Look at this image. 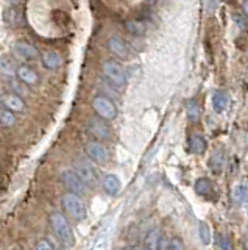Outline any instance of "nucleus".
<instances>
[{"label": "nucleus", "mask_w": 248, "mask_h": 250, "mask_svg": "<svg viewBox=\"0 0 248 250\" xmlns=\"http://www.w3.org/2000/svg\"><path fill=\"white\" fill-rule=\"evenodd\" d=\"M3 19L8 23H11V25H19V23L24 21V18H22V13L19 10H14V8H8V10H5Z\"/></svg>", "instance_id": "aec40b11"}, {"label": "nucleus", "mask_w": 248, "mask_h": 250, "mask_svg": "<svg viewBox=\"0 0 248 250\" xmlns=\"http://www.w3.org/2000/svg\"><path fill=\"white\" fill-rule=\"evenodd\" d=\"M198 234H200L201 242H203L205 246L211 244L212 234H211V227H209V224H206V222H200V225H198Z\"/></svg>", "instance_id": "5701e85b"}, {"label": "nucleus", "mask_w": 248, "mask_h": 250, "mask_svg": "<svg viewBox=\"0 0 248 250\" xmlns=\"http://www.w3.org/2000/svg\"><path fill=\"white\" fill-rule=\"evenodd\" d=\"M170 247H172V250H184V244L178 238H173L170 241Z\"/></svg>", "instance_id": "c85d7f7f"}, {"label": "nucleus", "mask_w": 248, "mask_h": 250, "mask_svg": "<svg viewBox=\"0 0 248 250\" xmlns=\"http://www.w3.org/2000/svg\"><path fill=\"white\" fill-rule=\"evenodd\" d=\"M223 155L220 152H215L212 156H211V160H209V167H211V170L214 172V174H220L222 169H223Z\"/></svg>", "instance_id": "4be33fe9"}, {"label": "nucleus", "mask_w": 248, "mask_h": 250, "mask_svg": "<svg viewBox=\"0 0 248 250\" xmlns=\"http://www.w3.org/2000/svg\"><path fill=\"white\" fill-rule=\"evenodd\" d=\"M8 84H10V89L14 94H19V96H24V94H25V89L22 88V82L20 80H14V78H10Z\"/></svg>", "instance_id": "bb28decb"}, {"label": "nucleus", "mask_w": 248, "mask_h": 250, "mask_svg": "<svg viewBox=\"0 0 248 250\" xmlns=\"http://www.w3.org/2000/svg\"><path fill=\"white\" fill-rule=\"evenodd\" d=\"M16 70H18L16 66H14V62L8 57H5V55L0 57V74L13 77V75H16Z\"/></svg>", "instance_id": "6ab92c4d"}, {"label": "nucleus", "mask_w": 248, "mask_h": 250, "mask_svg": "<svg viewBox=\"0 0 248 250\" xmlns=\"http://www.w3.org/2000/svg\"><path fill=\"white\" fill-rule=\"evenodd\" d=\"M92 108L97 113L98 117H102L105 121H113L115 116H117V109L113 102L105 97V96H97L92 100Z\"/></svg>", "instance_id": "20e7f679"}, {"label": "nucleus", "mask_w": 248, "mask_h": 250, "mask_svg": "<svg viewBox=\"0 0 248 250\" xmlns=\"http://www.w3.org/2000/svg\"><path fill=\"white\" fill-rule=\"evenodd\" d=\"M242 8H244V13L248 16V0H244V3H242Z\"/></svg>", "instance_id": "473e14b6"}, {"label": "nucleus", "mask_w": 248, "mask_h": 250, "mask_svg": "<svg viewBox=\"0 0 248 250\" xmlns=\"http://www.w3.org/2000/svg\"><path fill=\"white\" fill-rule=\"evenodd\" d=\"M125 250H142V249H139V247H127Z\"/></svg>", "instance_id": "f704fd0d"}, {"label": "nucleus", "mask_w": 248, "mask_h": 250, "mask_svg": "<svg viewBox=\"0 0 248 250\" xmlns=\"http://www.w3.org/2000/svg\"><path fill=\"white\" fill-rule=\"evenodd\" d=\"M61 182L63 185L67 188L69 191L76 194V195H81L86 192V183L76 175L75 170H63L61 172Z\"/></svg>", "instance_id": "423d86ee"}, {"label": "nucleus", "mask_w": 248, "mask_h": 250, "mask_svg": "<svg viewBox=\"0 0 248 250\" xmlns=\"http://www.w3.org/2000/svg\"><path fill=\"white\" fill-rule=\"evenodd\" d=\"M217 3H219V0H208V8L211 11H214L217 8Z\"/></svg>", "instance_id": "2f4dec72"}, {"label": "nucleus", "mask_w": 248, "mask_h": 250, "mask_svg": "<svg viewBox=\"0 0 248 250\" xmlns=\"http://www.w3.org/2000/svg\"><path fill=\"white\" fill-rule=\"evenodd\" d=\"M244 249H245V250H248V236L244 239Z\"/></svg>", "instance_id": "72a5a7b5"}, {"label": "nucleus", "mask_w": 248, "mask_h": 250, "mask_svg": "<svg viewBox=\"0 0 248 250\" xmlns=\"http://www.w3.org/2000/svg\"><path fill=\"white\" fill-rule=\"evenodd\" d=\"M16 74L19 77V80L22 83H25L27 86H35V84H38V82H39V77H38V74L28 66H19L18 70H16Z\"/></svg>", "instance_id": "f8f14e48"}, {"label": "nucleus", "mask_w": 248, "mask_h": 250, "mask_svg": "<svg viewBox=\"0 0 248 250\" xmlns=\"http://www.w3.org/2000/svg\"><path fill=\"white\" fill-rule=\"evenodd\" d=\"M161 230L153 229L149 231V234L145 236V250H159V242H161Z\"/></svg>", "instance_id": "2eb2a0df"}, {"label": "nucleus", "mask_w": 248, "mask_h": 250, "mask_svg": "<svg viewBox=\"0 0 248 250\" xmlns=\"http://www.w3.org/2000/svg\"><path fill=\"white\" fill-rule=\"evenodd\" d=\"M108 49L117 58H128L130 47L120 36H111L108 39Z\"/></svg>", "instance_id": "9d476101"}, {"label": "nucleus", "mask_w": 248, "mask_h": 250, "mask_svg": "<svg viewBox=\"0 0 248 250\" xmlns=\"http://www.w3.org/2000/svg\"><path fill=\"white\" fill-rule=\"evenodd\" d=\"M231 197H232V200H234L236 203L248 202V189H247V186H244V185L236 186L234 189H232Z\"/></svg>", "instance_id": "412c9836"}, {"label": "nucleus", "mask_w": 248, "mask_h": 250, "mask_svg": "<svg viewBox=\"0 0 248 250\" xmlns=\"http://www.w3.org/2000/svg\"><path fill=\"white\" fill-rule=\"evenodd\" d=\"M125 28L130 35H133V36H142L145 35V31H147V25H145V22L142 21H137V19H131L125 23Z\"/></svg>", "instance_id": "dca6fc26"}, {"label": "nucleus", "mask_w": 248, "mask_h": 250, "mask_svg": "<svg viewBox=\"0 0 248 250\" xmlns=\"http://www.w3.org/2000/svg\"><path fill=\"white\" fill-rule=\"evenodd\" d=\"M2 109H3V100L0 99V111H2Z\"/></svg>", "instance_id": "c9c22d12"}, {"label": "nucleus", "mask_w": 248, "mask_h": 250, "mask_svg": "<svg viewBox=\"0 0 248 250\" xmlns=\"http://www.w3.org/2000/svg\"><path fill=\"white\" fill-rule=\"evenodd\" d=\"M189 148L192 153H203L206 150V141L200 135H192L189 138Z\"/></svg>", "instance_id": "a211bd4d"}, {"label": "nucleus", "mask_w": 248, "mask_h": 250, "mask_svg": "<svg viewBox=\"0 0 248 250\" xmlns=\"http://www.w3.org/2000/svg\"><path fill=\"white\" fill-rule=\"evenodd\" d=\"M105 119H97V117H94V119H91L89 124H88V128L91 131V135H94L97 139H110L111 138V130L110 127H108V124L103 122Z\"/></svg>", "instance_id": "1a4fd4ad"}, {"label": "nucleus", "mask_w": 248, "mask_h": 250, "mask_svg": "<svg viewBox=\"0 0 248 250\" xmlns=\"http://www.w3.org/2000/svg\"><path fill=\"white\" fill-rule=\"evenodd\" d=\"M0 124H2L3 127H13V125L16 124V116H14V113L10 111V109H2V111H0Z\"/></svg>", "instance_id": "a878e982"}, {"label": "nucleus", "mask_w": 248, "mask_h": 250, "mask_svg": "<svg viewBox=\"0 0 248 250\" xmlns=\"http://www.w3.org/2000/svg\"><path fill=\"white\" fill-rule=\"evenodd\" d=\"M50 221H52L53 231L57 233L58 239L66 246V249H72L75 246V236H74L72 229L69 227L66 221V217L59 213H53L50 216Z\"/></svg>", "instance_id": "f257e3e1"}, {"label": "nucleus", "mask_w": 248, "mask_h": 250, "mask_svg": "<svg viewBox=\"0 0 248 250\" xmlns=\"http://www.w3.org/2000/svg\"><path fill=\"white\" fill-rule=\"evenodd\" d=\"M84 150H86V155L92 161H95L98 164H105L108 161V158H110L106 147L103 144H100V143H95V141H91V143H88Z\"/></svg>", "instance_id": "0eeeda50"}, {"label": "nucleus", "mask_w": 248, "mask_h": 250, "mask_svg": "<svg viewBox=\"0 0 248 250\" xmlns=\"http://www.w3.org/2000/svg\"><path fill=\"white\" fill-rule=\"evenodd\" d=\"M200 114H201V109H200L198 102L191 100L189 105H188V117H189V121L191 122H197L200 119Z\"/></svg>", "instance_id": "393cba45"}, {"label": "nucleus", "mask_w": 248, "mask_h": 250, "mask_svg": "<svg viewBox=\"0 0 248 250\" xmlns=\"http://www.w3.org/2000/svg\"><path fill=\"white\" fill-rule=\"evenodd\" d=\"M36 250H53V247L49 244L47 241H39L36 246Z\"/></svg>", "instance_id": "7c9ffc66"}, {"label": "nucleus", "mask_w": 248, "mask_h": 250, "mask_svg": "<svg viewBox=\"0 0 248 250\" xmlns=\"http://www.w3.org/2000/svg\"><path fill=\"white\" fill-rule=\"evenodd\" d=\"M212 191V183L208 178H198L195 182V192L200 195H208Z\"/></svg>", "instance_id": "b1692460"}, {"label": "nucleus", "mask_w": 248, "mask_h": 250, "mask_svg": "<svg viewBox=\"0 0 248 250\" xmlns=\"http://www.w3.org/2000/svg\"><path fill=\"white\" fill-rule=\"evenodd\" d=\"M63 207L74 219H76V221H83V219L86 217V214H88L86 207H84V202L80 199V195H76L74 192H69V194L64 195V197H63Z\"/></svg>", "instance_id": "7ed1b4c3"}, {"label": "nucleus", "mask_w": 248, "mask_h": 250, "mask_svg": "<svg viewBox=\"0 0 248 250\" xmlns=\"http://www.w3.org/2000/svg\"><path fill=\"white\" fill-rule=\"evenodd\" d=\"M103 188H105V191L106 194H110V195H117L120 192V188H122V183H120V180L117 175H106L105 180H103Z\"/></svg>", "instance_id": "4468645a"}, {"label": "nucleus", "mask_w": 248, "mask_h": 250, "mask_svg": "<svg viewBox=\"0 0 248 250\" xmlns=\"http://www.w3.org/2000/svg\"><path fill=\"white\" fill-rule=\"evenodd\" d=\"M61 62H63V58H61V55L57 50H47L42 55V64L49 70L58 69L61 66Z\"/></svg>", "instance_id": "ddd939ff"}, {"label": "nucleus", "mask_w": 248, "mask_h": 250, "mask_svg": "<svg viewBox=\"0 0 248 250\" xmlns=\"http://www.w3.org/2000/svg\"><path fill=\"white\" fill-rule=\"evenodd\" d=\"M103 74L105 77L108 78V82H110L113 86L115 88H123V86L127 84V72L125 69L122 67L120 62L117 61H105L103 62Z\"/></svg>", "instance_id": "f03ea898"}, {"label": "nucleus", "mask_w": 248, "mask_h": 250, "mask_svg": "<svg viewBox=\"0 0 248 250\" xmlns=\"http://www.w3.org/2000/svg\"><path fill=\"white\" fill-rule=\"evenodd\" d=\"M14 53H16L18 58L24 61H33L39 57V52H38L36 47L27 41H18L14 44Z\"/></svg>", "instance_id": "6e6552de"}, {"label": "nucleus", "mask_w": 248, "mask_h": 250, "mask_svg": "<svg viewBox=\"0 0 248 250\" xmlns=\"http://www.w3.org/2000/svg\"><path fill=\"white\" fill-rule=\"evenodd\" d=\"M74 170L76 172V175H78L88 186H95L97 185V182H98L97 170L94 169V166H92L89 161L76 160L74 163Z\"/></svg>", "instance_id": "39448f33"}, {"label": "nucleus", "mask_w": 248, "mask_h": 250, "mask_svg": "<svg viewBox=\"0 0 248 250\" xmlns=\"http://www.w3.org/2000/svg\"><path fill=\"white\" fill-rule=\"evenodd\" d=\"M217 246H219V249L220 250H232V247H231V241L227 238V236H223V234H219L217 236Z\"/></svg>", "instance_id": "cd10ccee"}, {"label": "nucleus", "mask_w": 248, "mask_h": 250, "mask_svg": "<svg viewBox=\"0 0 248 250\" xmlns=\"http://www.w3.org/2000/svg\"><path fill=\"white\" fill-rule=\"evenodd\" d=\"M228 105V94L225 91H217L212 96V106L217 113H222Z\"/></svg>", "instance_id": "f3484780"}, {"label": "nucleus", "mask_w": 248, "mask_h": 250, "mask_svg": "<svg viewBox=\"0 0 248 250\" xmlns=\"http://www.w3.org/2000/svg\"><path fill=\"white\" fill-rule=\"evenodd\" d=\"M3 100V105L6 109H10V111L13 113H24L25 109H27V105H25V102L24 99H22V96H19V94H8V96H5L2 97Z\"/></svg>", "instance_id": "9b49d317"}, {"label": "nucleus", "mask_w": 248, "mask_h": 250, "mask_svg": "<svg viewBox=\"0 0 248 250\" xmlns=\"http://www.w3.org/2000/svg\"><path fill=\"white\" fill-rule=\"evenodd\" d=\"M159 250H172V247H170V239H167V238H161Z\"/></svg>", "instance_id": "c756f323"}]
</instances>
